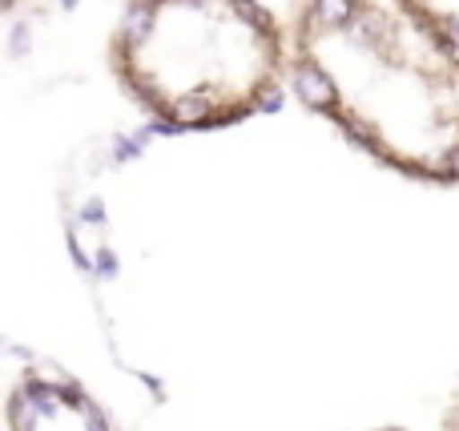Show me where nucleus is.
<instances>
[{"label": "nucleus", "instance_id": "nucleus-1", "mask_svg": "<svg viewBox=\"0 0 459 431\" xmlns=\"http://www.w3.org/2000/svg\"><path fill=\"white\" fill-rule=\"evenodd\" d=\"M290 85L375 161L423 182H459V73L395 4L299 0Z\"/></svg>", "mask_w": 459, "mask_h": 431}, {"label": "nucleus", "instance_id": "nucleus-2", "mask_svg": "<svg viewBox=\"0 0 459 431\" xmlns=\"http://www.w3.org/2000/svg\"><path fill=\"white\" fill-rule=\"evenodd\" d=\"M109 69L166 125L222 129L278 93L290 40L262 0H126Z\"/></svg>", "mask_w": 459, "mask_h": 431}, {"label": "nucleus", "instance_id": "nucleus-3", "mask_svg": "<svg viewBox=\"0 0 459 431\" xmlns=\"http://www.w3.org/2000/svg\"><path fill=\"white\" fill-rule=\"evenodd\" d=\"M399 13H407L431 40L439 45V53L452 61L459 73V0H395Z\"/></svg>", "mask_w": 459, "mask_h": 431}, {"label": "nucleus", "instance_id": "nucleus-4", "mask_svg": "<svg viewBox=\"0 0 459 431\" xmlns=\"http://www.w3.org/2000/svg\"><path fill=\"white\" fill-rule=\"evenodd\" d=\"M4 4H8V8H16V4H21V0H4Z\"/></svg>", "mask_w": 459, "mask_h": 431}]
</instances>
